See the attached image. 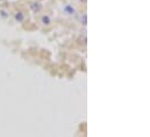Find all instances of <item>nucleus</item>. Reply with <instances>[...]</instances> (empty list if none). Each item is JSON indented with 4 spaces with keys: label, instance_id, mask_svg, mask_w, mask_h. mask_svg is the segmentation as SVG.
Wrapping results in <instances>:
<instances>
[{
    "label": "nucleus",
    "instance_id": "1",
    "mask_svg": "<svg viewBox=\"0 0 150 137\" xmlns=\"http://www.w3.org/2000/svg\"><path fill=\"white\" fill-rule=\"evenodd\" d=\"M64 11H65L68 14H74V13H75V8L71 7V6H65V7H64Z\"/></svg>",
    "mask_w": 150,
    "mask_h": 137
},
{
    "label": "nucleus",
    "instance_id": "2",
    "mask_svg": "<svg viewBox=\"0 0 150 137\" xmlns=\"http://www.w3.org/2000/svg\"><path fill=\"white\" fill-rule=\"evenodd\" d=\"M32 8H33V11L38 12V11L41 9V5H40L38 2H33V4H32Z\"/></svg>",
    "mask_w": 150,
    "mask_h": 137
},
{
    "label": "nucleus",
    "instance_id": "3",
    "mask_svg": "<svg viewBox=\"0 0 150 137\" xmlns=\"http://www.w3.org/2000/svg\"><path fill=\"white\" fill-rule=\"evenodd\" d=\"M42 22H43L44 25H49V23H50L49 16H43V18H42Z\"/></svg>",
    "mask_w": 150,
    "mask_h": 137
},
{
    "label": "nucleus",
    "instance_id": "4",
    "mask_svg": "<svg viewBox=\"0 0 150 137\" xmlns=\"http://www.w3.org/2000/svg\"><path fill=\"white\" fill-rule=\"evenodd\" d=\"M15 19H16L18 21H22V20H23V14H22V13H18V14L15 15Z\"/></svg>",
    "mask_w": 150,
    "mask_h": 137
}]
</instances>
